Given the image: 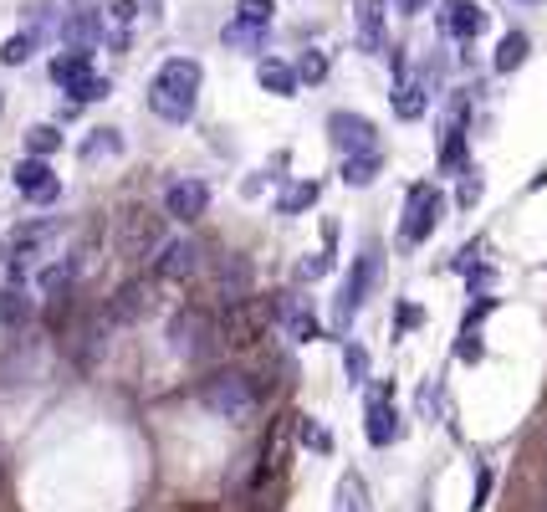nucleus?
I'll list each match as a JSON object with an SVG mask.
<instances>
[{
  "mask_svg": "<svg viewBox=\"0 0 547 512\" xmlns=\"http://www.w3.org/2000/svg\"><path fill=\"white\" fill-rule=\"evenodd\" d=\"M200 82H205V67L195 57H169L154 72V82H149V108L164 123H190L195 118V98H200Z\"/></svg>",
  "mask_w": 547,
  "mask_h": 512,
  "instance_id": "obj_1",
  "label": "nucleus"
},
{
  "mask_svg": "<svg viewBox=\"0 0 547 512\" xmlns=\"http://www.w3.org/2000/svg\"><path fill=\"white\" fill-rule=\"evenodd\" d=\"M200 400H205V410H215L220 420H246V415L256 410V384H251V374L225 369V374L205 379Z\"/></svg>",
  "mask_w": 547,
  "mask_h": 512,
  "instance_id": "obj_2",
  "label": "nucleus"
},
{
  "mask_svg": "<svg viewBox=\"0 0 547 512\" xmlns=\"http://www.w3.org/2000/svg\"><path fill=\"white\" fill-rule=\"evenodd\" d=\"M215 338H220V328H215V318L200 303L179 308L169 318V344H174V354H185V359H205L215 349Z\"/></svg>",
  "mask_w": 547,
  "mask_h": 512,
  "instance_id": "obj_3",
  "label": "nucleus"
},
{
  "mask_svg": "<svg viewBox=\"0 0 547 512\" xmlns=\"http://www.w3.org/2000/svg\"><path fill=\"white\" fill-rule=\"evenodd\" d=\"M159 246H164V216H154V210H128V216H118V251L128 262H144Z\"/></svg>",
  "mask_w": 547,
  "mask_h": 512,
  "instance_id": "obj_4",
  "label": "nucleus"
},
{
  "mask_svg": "<svg viewBox=\"0 0 547 512\" xmlns=\"http://www.w3.org/2000/svg\"><path fill=\"white\" fill-rule=\"evenodd\" d=\"M445 216V195L430 190V185H409V200H404V221H399V241H425L435 231V221Z\"/></svg>",
  "mask_w": 547,
  "mask_h": 512,
  "instance_id": "obj_5",
  "label": "nucleus"
},
{
  "mask_svg": "<svg viewBox=\"0 0 547 512\" xmlns=\"http://www.w3.org/2000/svg\"><path fill=\"white\" fill-rule=\"evenodd\" d=\"M379 277H384V256L369 246L358 256V267H353V277H348V287L338 292V308H333V318H338V328H348V318H353V308L369 297L374 287H379Z\"/></svg>",
  "mask_w": 547,
  "mask_h": 512,
  "instance_id": "obj_6",
  "label": "nucleus"
},
{
  "mask_svg": "<svg viewBox=\"0 0 547 512\" xmlns=\"http://www.w3.org/2000/svg\"><path fill=\"white\" fill-rule=\"evenodd\" d=\"M159 303V277H139V282H123L108 303V323H139L149 318Z\"/></svg>",
  "mask_w": 547,
  "mask_h": 512,
  "instance_id": "obj_7",
  "label": "nucleus"
},
{
  "mask_svg": "<svg viewBox=\"0 0 547 512\" xmlns=\"http://www.w3.org/2000/svg\"><path fill=\"white\" fill-rule=\"evenodd\" d=\"M11 180H16V190L26 195V200H36V205H52L57 195H62V180H57V169L47 164V159H21L16 169H11Z\"/></svg>",
  "mask_w": 547,
  "mask_h": 512,
  "instance_id": "obj_8",
  "label": "nucleus"
},
{
  "mask_svg": "<svg viewBox=\"0 0 547 512\" xmlns=\"http://www.w3.org/2000/svg\"><path fill=\"white\" fill-rule=\"evenodd\" d=\"M435 26H440V36L476 41V36L486 31V11L476 6V0H445V6L435 11Z\"/></svg>",
  "mask_w": 547,
  "mask_h": 512,
  "instance_id": "obj_9",
  "label": "nucleus"
},
{
  "mask_svg": "<svg viewBox=\"0 0 547 512\" xmlns=\"http://www.w3.org/2000/svg\"><path fill=\"white\" fill-rule=\"evenodd\" d=\"M328 134H333V144H338L343 154H369V149H379V128L363 118V113H333V118H328Z\"/></svg>",
  "mask_w": 547,
  "mask_h": 512,
  "instance_id": "obj_10",
  "label": "nucleus"
},
{
  "mask_svg": "<svg viewBox=\"0 0 547 512\" xmlns=\"http://www.w3.org/2000/svg\"><path fill=\"white\" fill-rule=\"evenodd\" d=\"M195 267H200V246L185 241V236H174V241H164L154 251V277L159 282H185Z\"/></svg>",
  "mask_w": 547,
  "mask_h": 512,
  "instance_id": "obj_11",
  "label": "nucleus"
},
{
  "mask_svg": "<svg viewBox=\"0 0 547 512\" xmlns=\"http://www.w3.org/2000/svg\"><path fill=\"white\" fill-rule=\"evenodd\" d=\"M205 205H210V185L200 175L195 180H174L164 190V216H174V221H200Z\"/></svg>",
  "mask_w": 547,
  "mask_h": 512,
  "instance_id": "obj_12",
  "label": "nucleus"
},
{
  "mask_svg": "<svg viewBox=\"0 0 547 512\" xmlns=\"http://www.w3.org/2000/svg\"><path fill=\"white\" fill-rule=\"evenodd\" d=\"M440 164L466 169V98L450 103V118L440 123Z\"/></svg>",
  "mask_w": 547,
  "mask_h": 512,
  "instance_id": "obj_13",
  "label": "nucleus"
},
{
  "mask_svg": "<svg viewBox=\"0 0 547 512\" xmlns=\"http://www.w3.org/2000/svg\"><path fill=\"white\" fill-rule=\"evenodd\" d=\"M384 6H389V0H358V6H353L358 47L369 52V57H379V52H384Z\"/></svg>",
  "mask_w": 547,
  "mask_h": 512,
  "instance_id": "obj_14",
  "label": "nucleus"
},
{
  "mask_svg": "<svg viewBox=\"0 0 547 512\" xmlns=\"http://www.w3.org/2000/svg\"><path fill=\"white\" fill-rule=\"evenodd\" d=\"M399 431H404V420L394 415V405L384 395L369 400V410H363V436H369V446H394Z\"/></svg>",
  "mask_w": 547,
  "mask_h": 512,
  "instance_id": "obj_15",
  "label": "nucleus"
},
{
  "mask_svg": "<svg viewBox=\"0 0 547 512\" xmlns=\"http://www.w3.org/2000/svg\"><path fill=\"white\" fill-rule=\"evenodd\" d=\"M62 41H67V52L93 57V47L103 41V21H98V11H72V16L62 21Z\"/></svg>",
  "mask_w": 547,
  "mask_h": 512,
  "instance_id": "obj_16",
  "label": "nucleus"
},
{
  "mask_svg": "<svg viewBox=\"0 0 547 512\" xmlns=\"http://www.w3.org/2000/svg\"><path fill=\"white\" fill-rule=\"evenodd\" d=\"M256 82H261V88H266L271 98H297V88H302L297 67H292V62H282V57H261Z\"/></svg>",
  "mask_w": 547,
  "mask_h": 512,
  "instance_id": "obj_17",
  "label": "nucleus"
},
{
  "mask_svg": "<svg viewBox=\"0 0 547 512\" xmlns=\"http://www.w3.org/2000/svg\"><path fill=\"white\" fill-rule=\"evenodd\" d=\"M52 231H57V221H31V226H21V231H11L6 236V246H0V256H6V262L16 267L21 256H31V251H41L52 241Z\"/></svg>",
  "mask_w": 547,
  "mask_h": 512,
  "instance_id": "obj_18",
  "label": "nucleus"
},
{
  "mask_svg": "<svg viewBox=\"0 0 547 512\" xmlns=\"http://www.w3.org/2000/svg\"><path fill=\"white\" fill-rule=\"evenodd\" d=\"M87 77H98V72H93V57H82V52H62V57L52 62V82H62L67 93H77Z\"/></svg>",
  "mask_w": 547,
  "mask_h": 512,
  "instance_id": "obj_19",
  "label": "nucleus"
},
{
  "mask_svg": "<svg viewBox=\"0 0 547 512\" xmlns=\"http://www.w3.org/2000/svg\"><path fill=\"white\" fill-rule=\"evenodd\" d=\"M379 169H384V154H379V149H369V154H348V159H343V185L363 190V185L379 180Z\"/></svg>",
  "mask_w": 547,
  "mask_h": 512,
  "instance_id": "obj_20",
  "label": "nucleus"
},
{
  "mask_svg": "<svg viewBox=\"0 0 547 512\" xmlns=\"http://www.w3.org/2000/svg\"><path fill=\"white\" fill-rule=\"evenodd\" d=\"M31 323V297L11 282V287H0V328H26Z\"/></svg>",
  "mask_w": 547,
  "mask_h": 512,
  "instance_id": "obj_21",
  "label": "nucleus"
},
{
  "mask_svg": "<svg viewBox=\"0 0 547 512\" xmlns=\"http://www.w3.org/2000/svg\"><path fill=\"white\" fill-rule=\"evenodd\" d=\"M220 41H225V47H231V52H261V47H266V26H251V21H231V26L220 31Z\"/></svg>",
  "mask_w": 547,
  "mask_h": 512,
  "instance_id": "obj_22",
  "label": "nucleus"
},
{
  "mask_svg": "<svg viewBox=\"0 0 547 512\" xmlns=\"http://www.w3.org/2000/svg\"><path fill=\"white\" fill-rule=\"evenodd\" d=\"M333 512H369V487H363L358 472H348L333 492Z\"/></svg>",
  "mask_w": 547,
  "mask_h": 512,
  "instance_id": "obj_23",
  "label": "nucleus"
},
{
  "mask_svg": "<svg viewBox=\"0 0 547 512\" xmlns=\"http://www.w3.org/2000/svg\"><path fill=\"white\" fill-rule=\"evenodd\" d=\"M527 52H532L527 31H507V36H501V47H496V72H517L527 62Z\"/></svg>",
  "mask_w": 547,
  "mask_h": 512,
  "instance_id": "obj_24",
  "label": "nucleus"
},
{
  "mask_svg": "<svg viewBox=\"0 0 547 512\" xmlns=\"http://www.w3.org/2000/svg\"><path fill=\"white\" fill-rule=\"evenodd\" d=\"M246 287H251V267L241 262V256H231V262H225V272H220V297H225V303H241Z\"/></svg>",
  "mask_w": 547,
  "mask_h": 512,
  "instance_id": "obj_25",
  "label": "nucleus"
},
{
  "mask_svg": "<svg viewBox=\"0 0 547 512\" xmlns=\"http://www.w3.org/2000/svg\"><path fill=\"white\" fill-rule=\"evenodd\" d=\"M389 103H394V113L409 123V118H420V113H425V88H420V82H394Z\"/></svg>",
  "mask_w": 547,
  "mask_h": 512,
  "instance_id": "obj_26",
  "label": "nucleus"
},
{
  "mask_svg": "<svg viewBox=\"0 0 547 512\" xmlns=\"http://www.w3.org/2000/svg\"><path fill=\"white\" fill-rule=\"evenodd\" d=\"M57 149H62V134H57L52 123H31V128H26V154H31V159H47V154H57Z\"/></svg>",
  "mask_w": 547,
  "mask_h": 512,
  "instance_id": "obj_27",
  "label": "nucleus"
},
{
  "mask_svg": "<svg viewBox=\"0 0 547 512\" xmlns=\"http://www.w3.org/2000/svg\"><path fill=\"white\" fill-rule=\"evenodd\" d=\"M317 200V185L307 180V185H292L287 195H277V216H302V210Z\"/></svg>",
  "mask_w": 547,
  "mask_h": 512,
  "instance_id": "obj_28",
  "label": "nucleus"
},
{
  "mask_svg": "<svg viewBox=\"0 0 547 512\" xmlns=\"http://www.w3.org/2000/svg\"><path fill=\"white\" fill-rule=\"evenodd\" d=\"M31 52H36V36L31 31H16V36H6V47H0V62L21 67V62H31Z\"/></svg>",
  "mask_w": 547,
  "mask_h": 512,
  "instance_id": "obj_29",
  "label": "nucleus"
},
{
  "mask_svg": "<svg viewBox=\"0 0 547 512\" xmlns=\"http://www.w3.org/2000/svg\"><path fill=\"white\" fill-rule=\"evenodd\" d=\"M103 154H123V134H118V128H98V134L82 144V159H103Z\"/></svg>",
  "mask_w": 547,
  "mask_h": 512,
  "instance_id": "obj_30",
  "label": "nucleus"
},
{
  "mask_svg": "<svg viewBox=\"0 0 547 512\" xmlns=\"http://www.w3.org/2000/svg\"><path fill=\"white\" fill-rule=\"evenodd\" d=\"M52 26H57V6H52V0H36V6H31V36H36V47H41V41H47L52 36ZM62 31V26H57Z\"/></svg>",
  "mask_w": 547,
  "mask_h": 512,
  "instance_id": "obj_31",
  "label": "nucleus"
},
{
  "mask_svg": "<svg viewBox=\"0 0 547 512\" xmlns=\"http://www.w3.org/2000/svg\"><path fill=\"white\" fill-rule=\"evenodd\" d=\"M271 0H236V21H251V26H271Z\"/></svg>",
  "mask_w": 547,
  "mask_h": 512,
  "instance_id": "obj_32",
  "label": "nucleus"
},
{
  "mask_svg": "<svg viewBox=\"0 0 547 512\" xmlns=\"http://www.w3.org/2000/svg\"><path fill=\"white\" fill-rule=\"evenodd\" d=\"M297 77H302V82H323V77H328V57H323V52H302Z\"/></svg>",
  "mask_w": 547,
  "mask_h": 512,
  "instance_id": "obj_33",
  "label": "nucleus"
},
{
  "mask_svg": "<svg viewBox=\"0 0 547 512\" xmlns=\"http://www.w3.org/2000/svg\"><path fill=\"white\" fill-rule=\"evenodd\" d=\"M343 369H348L353 384H363V379H369V354H363L358 344H348V349H343Z\"/></svg>",
  "mask_w": 547,
  "mask_h": 512,
  "instance_id": "obj_34",
  "label": "nucleus"
},
{
  "mask_svg": "<svg viewBox=\"0 0 547 512\" xmlns=\"http://www.w3.org/2000/svg\"><path fill=\"white\" fill-rule=\"evenodd\" d=\"M282 328H287V333H292V338H297V344H307V338H312V333H317V323H312V318H307V313H302V308H292V313H287V318H282Z\"/></svg>",
  "mask_w": 547,
  "mask_h": 512,
  "instance_id": "obj_35",
  "label": "nucleus"
},
{
  "mask_svg": "<svg viewBox=\"0 0 547 512\" xmlns=\"http://www.w3.org/2000/svg\"><path fill=\"white\" fill-rule=\"evenodd\" d=\"M328 272H333V251H317V256H307V262L297 267V277H307V282L312 277H328Z\"/></svg>",
  "mask_w": 547,
  "mask_h": 512,
  "instance_id": "obj_36",
  "label": "nucleus"
},
{
  "mask_svg": "<svg viewBox=\"0 0 547 512\" xmlns=\"http://www.w3.org/2000/svg\"><path fill=\"white\" fill-rule=\"evenodd\" d=\"M139 11H144L139 0H108V21H113V26H128Z\"/></svg>",
  "mask_w": 547,
  "mask_h": 512,
  "instance_id": "obj_37",
  "label": "nucleus"
},
{
  "mask_svg": "<svg viewBox=\"0 0 547 512\" xmlns=\"http://www.w3.org/2000/svg\"><path fill=\"white\" fill-rule=\"evenodd\" d=\"M491 487H496V472H491V466H481V472H476V502H471V512H481L491 502Z\"/></svg>",
  "mask_w": 547,
  "mask_h": 512,
  "instance_id": "obj_38",
  "label": "nucleus"
},
{
  "mask_svg": "<svg viewBox=\"0 0 547 512\" xmlns=\"http://www.w3.org/2000/svg\"><path fill=\"white\" fill-rule=\"evenodd\" d=\"M302 441H307L312 451H333V436L323 431V425H312V420H302Z\"/></svg>",
  "mask_w": 547,
  "mask_h": 512,
  "instance_id": "obj_39",
  "label": "nucleus"
},
{
  "mask_svg": "<svg viewBox=\"0 0 547 512\" xmlns=\"http://www.w3.org/2000/svg\"><path fill=\"white\" fill-rule=\"evenodd\" d=\"M394 6H399L404 16H420V11H430V6H435V0H394Z\"/></svg>",
  "mask_w": 547,
  "mask_h": 512,
  "instance_id": "obj_40",
  "label": "nucleus"
},
{
  "mask_svg": "<svg viewBox=\"0 0 547 512\" xmlns=\"http://www.w3.org/2000/svg\"><path fill=\"white\" fill-rule=\"evenodd\" d=\"M476 195H481V180L466 175V185H461V205H476Z\"/></svg>",
  "mask_w": 547,
  "mask_h": 512,
  "instance_id": "obj_41",
  "label": "nucleus"
},
{
  "mask_svg": "<svg viewBox=\"0 0 547 512\" xmlns=\"http://www.w3.org/2000/svg\"><path fill=\"white\" fill-rule=\"evenodd\" d=\"M420 318H425V313H420V308H399V328H415V323H420Z\"/></svg>",
  "mask_w": 547,
  "mask_h": 512,
  "instance_id": "obj_42",
  "label": "nucleus"
},
{
  "mask_svg": "<svg viewBox=\"0 0 547 512\" xmlns=\"http://www.w3.org/2000/svg\"><path fill=\"white\" fill-rule=\"evenodd\" d=\"M144 11H149V16H159V11H164V0H144Z\"/></svg>",
  "mask_w": 547,
  "mask_h": 512,
  "instance_id": "obj_43",
  "label": "nucleus"
},
{
  "mask_svg": "<svg viewBox=\"0 0 547 512\" xmlns=\"http://www.w3.org/2000/svg\"><path fill=\"white\" fill-rule=\"evenodd\" d=\"M517 6H547V0H517Z\"/></svg>",
  "mask_w": 547,
  "mask_h": 512,
  "instance_id": "obj_44",
  "label": "nucleus"
},
{
  "mask_svg": "<svg viewBox=\"0 0 547 512\" xmlns=\"http://www.w3.org/2000/svg\"><path fill=\"white\" fill-rule=\"evenodd\" d=\"M0 113H6V98H0Z\"/></svg>",
  "mask_w": 547,
  "mask_h": 512,
  "instance_id": "obj_45",
  "label": "nucleus"
},
{
  "mask_svg": "<svg viewBox=\"0 0 547 512\" xmlns=\"http://www.w3.org/2000/svg\"><path fill=\"white\" fill-rule=\"evenodd\" d=\"M542 512H547V507H542Z\"/></svg>",
  "mask_w": 547,
  "mask_h": 512,
  "instance_id": "obj_46",
  "label": "nucleus"
}]
</instances>
